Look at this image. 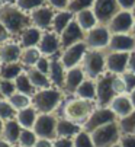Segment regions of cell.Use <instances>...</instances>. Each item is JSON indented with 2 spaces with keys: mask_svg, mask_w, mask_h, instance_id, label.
I'll return each mask as SVG.
<instances>
[{
  "mask_svg": "<svg viewBox=\"0 0 135 147\" xmlns=\"http://www.w3.org/2000/svg\"><path fill=\"white\" fill-rule=\"evenodd\" d=\"M13 147H20V146H17V144H16V146H13Z\"/></svg>",
  "mask_w": 135,
  "mask_h": 147,
  "instance_id": "60",
  "label": "cell"
},
{
  "mask_svg": "<svg viewBox=\"0 0 135 147\" xmlns=\"http://www.w3.org/2000/svg\"><path fill=\"white\" fill-rule=\"evenodd\" d=\"M87 47L83 42H77L71 47H67L64 50H61L60 53V60L62 63V66L69 70V69H73V67H77L81 64V61L84 58V54L87 53Z\"/></svg>",
  "mask_w": 135,
  "mask_h": 147,
  "instance_id": "10",
  "label": "cell"
},
{
  "mask_svg": "<svg viewBox=\"0 0 135 147\" xmlns=\"http://www.w3.org/2000/svg\"><path fill=\"white\" fill-rule=\"evenodd\" d=\"M42 57L41 51L38 50V47H32V48H22V53H20V58H19V63L22 64L25 70L26 69H31V67H35V64L38 63V60Z\"/></svg>",
  "mask_w": 135,
  "mask_h": 147,
  "instance_id": "29",
  "label": "cell"
},
{
  "mask_svg": "<svg viewBox=\"0 0 135 147\" xmlns=\"http://www.w3.org/2000/svg\"><path fill=\"white\" fill-rule=\"evenodd\" d=\"M92 9L100 25H107L109 20L121 10L116 0H95Z\"/></svg>",
  "mask_w": 135,
  "mask_h": 147,
  "instance_id": "13",
  "label": "cell"
},
{
  "mask_svg": "<svg viewBox=\"0 0 135 147\" xmlns=\"http://www.w3.org/2000/svg\"><path fill=\"white\" fill-rule=\"evenodd\" d=\"M0 147H13L10 143H7L6 140H3L2 137H0Z\"/></svg>",
  "mask_w": 135,
  "mask_h": 147,
  "instance_id": "51",
  "label": "cell"
},
{
  "mask_svg": "<svg viewBox=\"0 0 135 147\" xmlns=\"http://www.w3.org/2000/svg\"><path fill=\"white\" fill-rule=\"evenodd\" d=\"M3 5V0H0V6H2Z\"/></svg>",
  "mask_w": 135,
  "mask_h": 147,
  "instance_id": "58",
  "label": "cell"
},
{
  "mask_svg": "<svg viewBox=\"0 0 135 147\" xmlns=\"http://www.w3.org/2000/svg\"><path fill=\"white\" fill-rule=\"evenodd\" d=\"M15 5L20 9V10H24L26 13H31L32 10L44 6V5H47V0H16Z\"/></svg>",
  "mask_w": 135,
  "mask_h": 147,
  "instance_id": "37",
  "label": "cell"
},
{
  "mask_svg": "<svg viewBox=\"0 0 135 147\" xmlns=\"http://www.w3.org/2000/svg\"><path fill=\"white\" fill-rule=\"evenodd\" d=\"M20 53H22V47L19 45V42L15 38L6 41L5 44L0 45V60H2V64L19 63Z\"/></svg>",
  "mask_w": 135,
  "mask_h": 147,
  "instance_id": "20",
  "label": "cell"
},
{
  "mask_svg": "<svg viewBox=\"0 0 135 147\" xmlns=\"http://www.w3.org/2000/svg\"><path fill=\"white\" fill-rule=\"evenodd\" d=\"M3 121H2V118H0V136H2V130H3Z\"/></svg>",
  "mask_w": 135,
  "mask_h": 147,
  "instance_id": "53",
  "label": "cell"
},
{
  "mask_svg": "<svg viewBox=\"0 0 135 147\" xmlns=\"http://www.w3.org/2000/svg\"><path fill=\"white\" fill-rule=\"evenodd\" d=\"M112 147H122V146H121V143H116V144H114Z\"/></svg>",
  "mask_w": 135,
  "mask_h": 147,
  "instance_id": "57",
  "label": "cell"
},
{
  "mask_svg": "<svg viewBox=\"0 0 135 147\" xmlns=\"http://www.w3.org/2000/svg\"><path fill=\"white\" fill-rule=\"evenodd\" d=\"M118 121L116 115L110 111L109 107H96V109L92 112V115L89 117V119L84 122L83 130L87 133H93L95 130L103 127L106 124Z\"/></svg>",
  "mask_w": 135,
  "mask_h": 147,
  "instance_id": "9",
  "label": "cell"
},
{
  "mask_svg": "<svg viewBox=\"0 0 135 147\" xmlns=\"http://www.w3.org/2000/svg\"><path fill=\"white\" fill-rule=\"evenodd\" d=\"M134 36H135V20H134V26H132V32H131Z\"/></svg>",
  "mask_w": 135,
  "mask_h": 147,
  "instance_id": "55",
  "label": "cell"
},
{
  "mask_svg": "<svg viewBox=\"0 0 135 147\" xmlns=\"http://www.w3.org/2000/svg\"><path fill=\"white\" fill-rule=\"evenodd\" d=\"M114 89H115L116 95H128L126 93V88H125V83L122 80V76L115 74V77H114Z\"/></svg>",
  "mask_w": 135,
  "mask_h": 147,
  "instance_id": "42",
  "label": "cell"
},
{
  "mask_svg": "<svg viewBox=\"0 0 135 147\" xmlns=\"http://www.w3.org/2000/svg\"><path fill=\"white\" fill-rule=\"evenodd\" d=\"M118 124H119V128H121L122 134H132L135 131V108L129 115L118 119Z\"/></svg>",
  "mask_w": 135,
  "mask_h": 147,
  "instance_id": "35",
  "label": "cell"
},
{
  "mask_svg": "<svg viewBox=\"0 0 135 147\" xmlns=\"http://www.w3.org/2000/svg\"><path fill=\"white\" fill-rule=\"evenodd\" d=\"M64 99L65 95L61 89H39L31 96V105L36 109L38 114H55Z\"/></svg>",
  "mask_w": 135,
  "mask_h": 147,
  "instance_id": "3",
  "label": "cell"
},
{
  "mask_svg": "<svg viewBox=\"0 0 135 147\" xmlns=\"http://www.w3.org/2000/svg\"><path fill=\"white\" fill-rule=\"evenodd\" d=\"M42 32L41 29L35 28V26H28L26 29L22 31L15 39L19 42V45L22 48H32V47H38L39 41H41V36H42Z\"/></svg>",
  "mask_w": 135,
  "mask_h": 147,
  "instance_id": "22",
  "label": "cell"
},
{
  "mask_svg": "<svg viewBox=\"0 0 135 147\" xmlns=\"http://www.w3.org/2000/svg\"><path fill=\"white\" fill-rule=\"evenodd\" d=\"M122 76V80L125 83V88H126V93L129 95L134 89H135V74L131 73V71H125Z\"/></svg>",
  "mask_w": 135,
  "mask_h": 147,
  "instance_id": "41",
  "label": "cell"
},
{
  "mask_svg": "<svg viewBox=\"0 0 135 147\" xmlns=\"http://www.w3.org/2000/svg\"><path fill=\"white\" fill-rule=\"evenodd\" d=\"M34 147H52V140H47V138H38V141L35 143Z\"/></svg>",
  "mask_w": 135,
  "mask_h": 147,
  "instance_id": "50",
  "label": "cell"
},
{
  "mask_svg": "<svg viewBox=\"0 0 135 147\" xmlns=\"http://www.w3.org/2000/svg\"><path fill=\"white\" fill-rule=\"evenodd\" d=\"M95 5V0H70L69 3V9L71 13H77L80 10H84V9H92Z\"/></svg>",
  "mask_w": 135,
  "mask_h": 147,
  "instance_id": "39",
  "label": "cell"
},
{
  "mask_svg": "<svg viewBox=\"0 0 135 147\" xmlns=\"http://www.w3.org/2000/svg\"><path fill=\"white\" fill-rule=\"evenodd\" d=\"M52 147H74L73 146V138L57 137V138L52 140Z\"/></svg>",
  "mask_w": 135,
  "mask_h": 147,
  "instance_id": "46",
  "label": "cell"
},
{
  "mask_svg": "<svg viewBox=\"0 0 135 147\" xmlns=\"http://www.w3.org/2000/svg\"><path fill=\"white\" fill-rule=\"evenodd\" d=\"M132 134H135V131H134V133H132Z\"/></svg>",
  "mask_w": 135,
  "mask_h": 147,
  "instance_id": "62",
  "label": "cell"
},
{
  "mask_svg": "<svg viewBox=\"0 0 135 147\" xmlns=\"http://www.w3.org/2000/svg\"><path fill=\"white\" fill-rule=\"evenodd\" d=\"M54 15H55V9H52L50 5H44L29 13L31 25L41 31H50Z\"/></svg>",
  "mask_w": 135,
  "mask_h": 147,
  "instance_id": "12",
  "label": "cell"
},
{
  "mask_svg": "<svg viewBox=\"0 0 135 147\" xmlns=\"http://www.w3.org/2000/svg\"><path fill=\"white\" fill-rule=\"evenodd\" d=\"M74 96L96 102V80H92V79L86 77L83 80V83L79 86V89H77Z\"/></svg>",
  "mask_w": 135,
  "mask_h": 147,
  "instance_id": "30",
  "label": "cell"
},
{
  "mask_svg": "<svg viewBox=\"0 0 135 147\" xmlns=\"http://www.w3.org/2000/svg\"><path fill=\"white\" fill-rule=\"evenodd\" d=\"M15 86H16V92H19L22 95H26V96H32L36 92V89L34 88V85L31 83L26 71H22L15 79Z\"/></svg>",
  "mask_w": 135,
  "mask_h": 147,
  "instance_id": "31",
  "label": "cell"
},
{
  "mask_svg": "<svg viewBox=\"0 0 135 147\" xmlns=\"http://www.w3.org/2000/svg\"><path fill=\"white\" fill-rule=\"evenodd\" d=\"M50 57H45V55H42L39 60H38V63L35 64V69H38L39 71H42V73H45V74H48V71H50Z\"/></svg>",
  "mask_w": 135,
  "mask_h": 147,
  "instance_id": "43",
  "label": "cell"
},
{
  "mask_svg": "<svg viewBox=\"0 0 135 147\" xmlns=\"http://www.w3.org/2000/svg\"><path fill=\"white\" fill-rule=\"evenodd\" d=\"M74 19H76V22L79 24V26L87 32L90 29H93L96 25H99L97 22V18L93 12V9H84V10H80L74 15Z\"/></svg>",
  "mask_w": 135,
  "mask_h": 147,
  "instance_id": "25",
  "label": "cell"
},
{
  "mask_svg": "<svg viewBox=\"0 0 135 147\" xmlns=\"http://www.w3.org/2000/svg\"><path fill=\"white\" fill-rule=\"evenodd\" d=\"M135 50V36L132 34H112L106 51L132 53Z\"/></svg>",
  "mask_w": 135,
  "mask_h": 147,
  "instance_id": "15",
  "label": "cell"
},
{
  "mask_svg": "<svg viewBox=\"0 0 135 147\" xmlns=\"http://www.w3.org/2000/svg\"><path fill=\"white\" fill-rule=\"evenodd\" d=\"M50 60H51V61H50V71H48L50 82H51L52 88L62 89L67 69L62 66V63H61V60H60V54H58V55L51 57Z\"/></svg>",
  "mask_w": 135,
  "mask_h": 147,
  "instance_id": "19",
  "label": "cell"
},
{
  "mask_svg": "<svg viewBox=\"0 0 135 147\" xmlns=\"http://www.w3.org/2000/svg\"><path fill=\"white\" fill-rule=\"evenodd\" d=\"M96 107L97 103L93 100L81 99L77 96H65V99L62 100L61 107L55 114L57 117L67 118L83 127L84 122L89 119V117L92 115V112L96 109Z\"/></svg>",
  "mask_w": 135,
  "mask_h": 147,
  "instance_id": "1",
  "label": "cell"
},
{
  "mask_svg": "<svg viewBox=\"0 0 135 147\" xmlns=\"http://www.w3.org/2000/svg\"><path fill=\"white\" fill-rule=\"evenodd\" d=\"M36 141H38V137L34 133V130H28V128L20 130L17 146H20V147H34Z\"/></svg>",
  "mask_w": 135,
  "mask_h": 147,
  "instance_id": "34",
  "label": "cell"
},
{
  "mask_svg": "<svg viewBox=\"0 0 135 147\" xmlns=\"http://www.w3.org/2000/svg\"><path fill=\"white\" fill-rule=\"evenodd\" d=\"M110 31L106 25H96L93 29H90L84 35V44L89 50H103L106 51L109 39H110Z\"/></svg>",
  "mask_w": 135,
  "mask_h": 147,
  "instance_id": "8",
  "label": "cell"
},
{
  "mask_svg": "<svg viewBox=\"0 0 135 147\" xmlns=\"http://www.w3.org/2000/svg\"><path fill=\"white\" fill-rule=\"evenodd\" d=\"M9 39H12V36L7 32V29L5 28V25L2 24V20H0V45L5 44L6 41H9Z\"/></svg>",
  "mask_w": 135,
  "mask_h": 147,
  "instance_id": "48",
  "label": "cell"
},
{
  "mask_svg": "<svg viewBox=\"0 0 135 147\" xmlns=\"http://www.w3.org/2000/svg\"><path fill=\"white\" fill-rule=\"evenodd\" d=\"M74 19V13H71L69 9H62V10H55L52 24H51V31L55 34H61L67 26H69Z\"/></svg>",
  "mask_w": 135,
  "mask_h": 147,
  "instance_id": "24",
  "label": "cell"
},
{
  "mask_svg": "<svg viewBox=\"0 0 135 147\" xmlns=\"http://www.w3.org/2000/svg\"><path fill=\"white\" fill-rule=\"evenodd\" d=\"M126 71H131L135 74V51H132L129 54V61H128V70Z\"/></svg>",
  "mask_w": 135,
  "mask_h": 147,
  "instance_id": "49",
  "label": "cell"
},
{
  "mask_svg": "<svg viewBox=\"0 0 135 147\" xmlns=\"http://www.w3.org/2000/svg\"><path fill=\"white\" fill-rule=\"evenodd\" d=\"M7 100L16 111H20V109H25V108L31 107V96L22 95L19 92L13 93L10 98H7Z\"/></svg>",
  "mask_w": 135,
  "mask_h": 147,
  "instance_id": "33",
  "label": "cell"
},
{
  "mask_svg": "<svg viewBox=\"0 0 135 147\" xmlns=\"http://www.w3.org/2000/svg\"><path fill=\"white\" fill-rule=\"evenodd\" d=\"M114 77L115 74L105 73L96 80V103L97 107H109V103L116 96L114 89Z\"/></svg>",
  "mask_w": 135,
  "mask_h": 147,
  "instance_id": "6",
  "label": "cell"
},
{
  "mask_svg": "<svg viewBox=\"0 0 135 147\" xmlns=\"http://www.w3.org/2000/svg\"><path fill=\"white\" fill-rule=\"evenodd\" d=\"M38 50L45 57H54L61 53V42H60V35L54 31H44L41 41L38 44Z\"/></svg>",
  "mask_w": 135,
  "mask_h": 147,
  "instance_id": "14",
  "label": "cell"
},
{
  "mask_svg": "<svg viewBox=\"0 0 135 147\" xmlns=\"http://www.w3.org/2000/svg\"><path fill=\"white\" fill-rule=\"evenodd\" d=\"M131 53H110L106 51V71L112 74H124L128 70Z\"/></svg>",
  "mask_w": 135,
  "mask_h": 147,
  "instance_id": "16",
  "label": "cell"
},
{
  "mask_svg": "<svg viewBox=\"0 0 135 147\" xmlns=\"http://www.w3.org/2000/svg\"><path fill=\"white\" fill-rule=\"evenodd\" d=\"M129 98H131V102H132V105H134V108H135V89L129 93Z\"/></svg>",
  "mask_w": 135,
  "mask_h": 147,
  "instance_id": "52",
  "label": "cell"
},
{
  "mask_svg": "<svg viewBox=\"0 0 135 147\" xmlns=\"http://www.w3.org/2000/svg\"><path fill=\"white\" fill-rule=\"evenodd\" d=\"M86 79V74L81 69V66L69 69L65 73V79H64V85H62V92L65 96H74L79 86L83 83V80Z\"/></svg>",
  "mask_w": 135,
  "mask_h": 147,
  "instance_id": "17",
  "label": "cell"
},
{
  "mask_svg": "<svg viewBox=\"0 0 135 147\" xmlns=\"http://www.w3.org/2000/svg\"><path fill=\"white\" fill-rule=\"evenodd\" d=\"M36 118H38V112H36V109L32 107V105H31V107H28V108H25V109L17 111L15 119L19 122V125H20L22 128L32 130L34 125H35Z\"/></svg>",
  "mask_w": 135,
  "mask_h": 147,
  "instance_id": "28",
  "label": "cell"
},
{
  "mask_svg": "<svg viewBox=\"0 0 135 147\" xmlns=\"http://www.w3.org/2000/svg\"><path fill=\"white\" fill-rule=\"evenodd\" d=\"M84 35H86V32L79 26V24L76 22V19H73V22L60 34L61 50H64L67 47H71V45H74L77 42H83Z\"/></svg>",
  "mask_w": 135,
  "mask_h": 147,
  "instance_id": "18",
  "label": "cell"
},
{
  "mask_svg": "<svg viewBox=\"0 0 135 147\" xmlns=\"http://www.w3.org/2000/svg\"><path fill=\"white\" fill-rule=\"evenodd\" d=\"M16 114H17V111L9 103L7 99H0V118H2L3 122L15 119Z\"/></svg>",
  "mask_w": 135,
  "mask_h": 147,
  "instance_id": "36",
  "label": "cell"
},
{
  "mask_svg": "<svg viewBox=\"0 0 135 147\" xmlns=\"http://www.w3.org/2000/svg\"><path fill=\"white\" fill-rule=\"evenodd\" d=\"M73 146L74 147H95V143H93V138H92V134L81 130L77 136H74L73 138Z\"/></svg>",
  "mask_w": 135,
  "mask_h": 147,
  "instance_id": "38",
  "label": "cell"
},
{
  "mask_svg": "<svg viewBox=\"0 0 135 147\" xmlns=\"http://www.w3.org/2000/svg\"><path fill=\"white\" fill-rule=\"evenodd\" d=\"M25 69L22 67L20 63H10V64H0V79L15 80Z\"/></svg>",
  "mask_w": 135,
  "mask_h": 147,
  "instance_id": "32",
  "label": "cell"
},
{
  "mask_svg": "<svg viewBox=\"0 0 135 147\" xmlns=\"http://www.w3.org/2000/svg\"><path fill=\"white\" fill-rule=\"evenodd\" d=\"M83 130L81 125L58 117V122H57V137H64V138H74V136H77L80 131Z\"/></svg>",
  "mask_w": 135,
  "mask_h": 147,
  "instance_id": "23",
  "label": "cell"
},
{
  "mask_svg": "<svg viewBox=\"0 0 135 147\" xmlns=\"http://www.w3.org/2000/svg\"><path fill=\"white\" fill-rule=\"evenodd\" d=\"M25 71H26V74H28V77H29L31 83L34 85V88H35L36 90H39V89H48V88H52L48 74H45V73L39 71V70H38V69H35V67L26 69Z\"/></svg>",
  "mask_w": 135,
  "mask_h": 147,
  "instance_id": "27",
  "label": "cell"
},
{
  "mask_svg": "<svg viewBox=\"0 0 135 147\" xmlns=\"http://www.w3.org/2000/svg\"><path fill=\"white\" fill-rule=\"evenodd\" d=\"M118 2V6L121 10H132L134 5H135V0H116Z\"/></svg>",
  "mask_w": 135,
  "mask_h": 147,
  "instance_id": "47",
  "label": "cell"
},
{
  "mask_svg": "<svg viewBox=\"0 0 135 147\" xmlns=\"http://www.w3.org/2000/svg\"><path fill=\"white\" fill-rule=\"evenodd\" d=\"M90 134H92L95 147H112L114 144L119 143V138L122 136L118 121L106 124Z\"/></svg>",
  "mask_w": 135,
  "mask_h": 147,
  "instance_id": "5",
  "label": "cell"
},
{
  "mask_svg": "<svg viewBox=\"0 0 135 147\" xmlns=\"http://www.w3.org/2000/svg\"><path fill=\"white\" fill-rule=\"evenodd\" d=\"M57 114H38V118L32 130L38 138L54 140L57 138Z\"/></svg>",
  "mask_w": 135,
  "mask_h": 147,
  "instance_id": "7",
  "label": "cell"
},
{
  "mask_svg": "<svg viewBox=\"0 0 135 147\" xmlns=\"http://www.w3.org/2000/svg\"><path fill=\"white\" fill-rule=\"evenodd\" d=\"M20 130H22V127L19 125V122L16 119L6 121L3 124V130H2V136L0 137H2L3 140H6L7 143H10L12 146H16L17 140H19Z\"/></svg>",
  "mask_w": 135,
  "mask_h": 147,
  "instance_id": "26",
  "label": "cell"
},
{
  "mask_svg": "<svg viewBox=\"0 0 135 147\" xmlns=\"http://www.w3.org/2000/svg\"><path fill=\"white\" fill-rule=\"evenodd\" d=\"M0 64H2V60H0Z\"/></svg>",
  "mask_w": 135,
  "mask_h": 147,
  "instance_id": "61",
  "label": "cell"
},
{
  "mask_svg": "<svg viewBox=\"0 0 135 147\" xmlns=\"http://www.w3.org/2000/svg\"><path fill=\"white\" fill-rule=\"evenodd\" d=\"M16 0H3V3H15Z\"/></svg>",
  "mask_w": 135,
  "mask_h": 147,
  "instance_id": "54",
  "label": "cell"
},
{
  "mask_svg": "<svg viewBox=\"0 0 135 147\" xmlns=\"http://www.w3.org/2000/svg\"><path fill=\"white\" fill-rule=\"evenodd\" d=\"M131 13L134 15V18H135V5H134V7H132V10H131Z\"/></svg>",
  "mask_w": 135,
  "mask_h": 147,
  "instance_id": "56",
  "label": "cell"
},
{
  "mask_svg": "<svg viewBox=\"0 0 135 147\" xmlns=\"http://www.w3.org/2000/svg\"><path fill=\"white\" fill-rule=\"evenodd\" d=\"M80 66L87 79L97 80L100 76L106 73V51L87 50Z\"/></svg>",
  "mask_w": 135,
  "mask_h": 147,
  "instance_id": "4",
  "label": "cell"
},
{
  "mask_svg": "<svg viewBox=\"0 0 135 147\" xmlns=\"http://www.w3.org/2000/svg\"><path fill=\"white\" fill-rule=\"evenodd\" d=\"M119 143L122 147H135V134H122Z\"/></svg>",
  "mask_w": 135,
  "mask_h": 147,
  "instance_id": "45",
  "label": "cell"
},
{
  "mask_svg": "<svg viewBox=\"0 0 135 147\" xmlns=\"http://www.w3.org/2000/svg\"><path fill=\"white\" fill-rule=\"evenodd\" d=\"M109 108L116 115L118 119H121V118L129 115L134 111V105L131 102L129 95H116L114 98V100L109 103Z\"/></svg>",
  "mask_w": 135,
  "mask_h": 147,
  "instance_id": "21",
  "label": "cell"
},
{
  "mask_svg": "<svg viewBox=\"0 0 135 147\" xmlns=\"http://www.w3.org/2000/svg\"><path fill=\"white\" fill-rule=\"evenodd\" d=\"M0 93L3 99L10 98L13 93H16V86L15 80H7V79H0Z\"/></svg>",
  "mask_w": 135,
  "mask_h": 147,
  "instance_id": "40",
  "label": "cell"
},
{
  "mask_svg": "<svg viewBox=\"0 0 135 147\" xmlns=\"http://www.w3.org/2000/svg\"><path fill=\"white\" fill-rule=\"evenodd\" d=\"M134 51H135V50H134Z\"/></svg>",
  "mask_w": 135,
  "mask_h": 147,
  "instance_id": "63",
  "label": "cell"
},
{
  "mask_svg": "<svg viewBox=\"0 0 135 147\" xmlns=\"http://www.w3.org/2000/svg\"><path fill=\"white\" fill-rule=\"evenodd\" d=\"M0 99H3V96H2V93H0Z\"/></svg>",
  "mask_w": 135,
  "mask_h": 147,
  "instance_id": "59",
  "label": "cell"
},
{
  "mask_svg": "<svg viewBox=\"0 0 135 147\" xmlns=\"http://www.w3.org/2000/svg\"><path fill=\"white\" fill-rule=\"evenodd\" d=\"M134 15L129 10H119L106 25L110 34H131L134 26Z\"/></svg>",
  "mask_w": 135,
  "mask_h": 147,
  "instance_id": "11",
  "label": "cell"
},
{
  "mask_svg": "<svg viewBox=\"0 0 135 147\" xmlns=\"http://www.w3.org/2000/svg\"><path fill=\"white\" fill-rule=\"evenodd\" d=\"M0 20L12 38H16L24 29L31 26L29 13L20 10L15 3H3L0 6Z\"/></svg>",
  "mask_w": 135,
  "mask_h": 147,
  "instance_id": "2",
  "label": "cell"
},
{
  "mask_svg": "<svg viewBox=\"0 0 135 147\" xmlns=\"http://www.w3.org/2000/svg\"><path fill=\"white\" fill-rule=\"evenodd\" d=\"M70 0H47V5H50L55 10H62L69 7Z\"/></svg>",
  "mask_w": 135,
  "mask_h": 147,
  "instance_id": "44",
  "label": "cell"
}]
</instances>
